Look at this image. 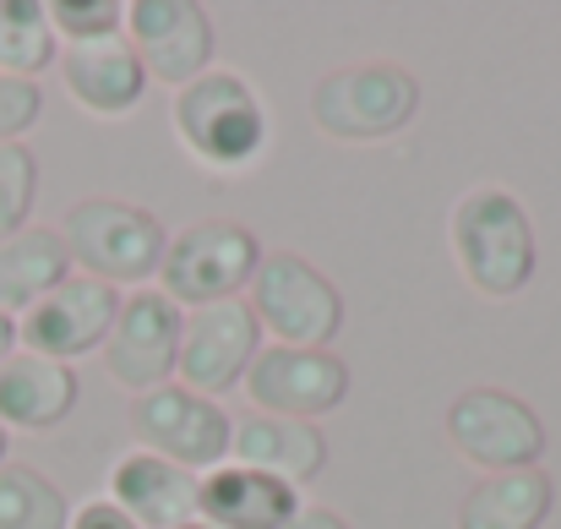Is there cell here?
Instances as JSON below:
<instances>
[{
	"instance_id": "6da1fadb",
	"label": "cell",
	"mask_w": 561,
	"mask_h": 529,
	"mask_svg": "<svg viewBox=\"0 0 561 529\" xmlns=\"http://www.w3.org/2000/svg\"><path fill=\"white\" fill-rule=\"evenodd\" d=\"M447 240H453L458 273L485 301H513L529 290L540 246H535V224H529L524 202L507 185H469L453 202Z\"/></svg>"
},
{
	"instance_id": "7a4b0ae2",
	"label": "cell",
	"mask_w": 561,
	"mask_h": 529,
	"mask_svg": "<svg viewBox=\"0 0 561 529\" xmlns=\"http://www.w3.org/2000/svg\"><path fill=\"white\" fill-rule=\"evenodd\" d=\"M175 137L202 170L240 176L267 154V104L234 71H202L175 93Z\"/></svg>"
},
{
	"instance_id": "3957f363",
	"label": "cell",
	"mask_w": 561,
	"mask_h": 529,
	"mask_svg": "<svg viewBox=\"0 0 561 529\" xmlns=\"http://www.w3.org/2000/svg\"><path fill=\"white\" fill-rule=\"evenodd\" d=\"M60 240L71 251V268H82L88 279L121 290V284H148L159 268H164V224L137 207V202H121V196H82L66 224H60Z\"/></svg>"
},
{
	"instance_id": "277c9868",
	"label": "cell",
	"mask_w": 561,
	"mask_h": 529,
	"mask_svg": "<svg viewBox=\"0 0 561 529\" xmlns=\"http://www.w3.org/2000/svg\"><path fill=\"white\" fill-rule=\"evenodd\" d=\"M420 115V77L398 60H355L311 88V121L339 143L398 137Z\"/></svg>"
},
{
	"instance_id": "5b68a950",
	"label": "cell",
	"mask_w": 561,
	"mask_h": 529,
	"mask_svg": "<svg viewBox=\"0 0 561 529\" xmlns=\"http://www.w3.org/2000/svg\"><path fill=\"white\" fill-rule=\"evenodd\" d=\"M245 306H251L256 328L273 334V345H289V350H333V339L344 328L339 284L295 251L262 257Z\"/></svg>"
},
{
	"instance_id": "8992f818",
	"label": "cell",
	"mask_w": 561,
	"mask_h": 529,
	"mask_svg": "<svg viewBox=\"0 0 561 529\" xmlns=\"http://www.w3.org/2000/svg\"><path fill=\"white\" fill-rule=\"evenodd\" d=\"M262 268V240L234 224V218H196L186 229L170 235L164 246V295L175 306H218V301H240V290H251Z\"/></svg>"
},
{
	"instance_id": "52a82bcc",
	"label": "cell",
	"mask_w": 561,
	"mask_h": 529,
	"mask_svg": "<svg viewBox=\"0 0 561 529\" xmlns=\"http://www.w3.org/2000/svg\"><path fill=\"white\" fill-rule=\"evenodd\" d=\"M131 431H137L142 453H159L191 475H207L229 459L234 420L224 415L218 398H202L181 382H164L131 404Z\"/></svg>"
},
{
	"instance_id": "ba28073f",
	"label": "cell",
	"mask_w": 561,
	"mask_h": 529,
	"mask_svg": "<svg viewBox=\"0 0 561 529\" xmlns=\"http://www.w3.org/2000/svg\"><path fill=\"white\" fill-rule=\"evenodd\" d=\"M447 442L491 475L535 470L546 459V420L502 387H469L447 404Z\"/></svg>"
},
{
	"instance_id": "9c48e42d",
	"label": "cell",
	"mask_w": 561,
	"mask_h": 529,
	"mask_svg": "<svg viewBox=\"0 0 561 529\" xmlns=\"http://www.w3.org/2000/svg\"><path fill=\"white\" fill-rule=\"evenodd\" d=\"M181 328H186V312L164 290H131L115 312L104 350H99L115 387H131L137 398L164 387L181 360Z\"/></svg>"
},
{
	"instance_id": "30bf717a",
	"label": "cell",
	"mask_w": 561,
	"mask_h": 529,
	"mask_svg": "<svg viewBox=\"0 0 561 529\" xmlns=\"http://www.w3.org/2000/svg\"><path fill=\"white\" fill-rule=\"evenodd\" d=\"M115 312H121V290H110L88 273H71L66 284H55L38 306H27L16 317V350L71 365L82 354L104 350Z\"/></svg>"
},
{
	"instance_id": "8fae6325",
	"label": "cell",
	"mask_w": 561,
	"mask_h": 529,
	"mask_svg": "<svg viewBox=\"0 0 561 529\" xmlns=\"http://www.w3.org/2000/svg\"><path fill=\"white\" fill-rule=\"evenodd\" d=\"M256 404V415H284V420H317L350 398V365L333 350H289L267 345L251 360L240 382Z\"/></svg>"
},
{
	"instance_id": "7c38bea8",
	"label": "cell",
	"mask_w": 561,
	"mask_h": 529,
	"mask_svg": "<svg viewBox=\"0 0 561 529\" xmlns=\"http://www.w3.org/2000/svg\"><path fill=\"white\" fill-rule=\"evenodd\" d=\"M262 354V328L251 317L245 301H218V306H196L186 312V328H181V360H175V376L181 387L202 393V398H218L229 387L245 382L251 360Z\"/></svg>"
},
{
	"instance_id": "4fadbf2b",
	"label": "cell",
	"mask_w": 561,
	"mask_h": 529,
	"mask_svg": "<svg viewBox=\"0 0 561 529\" xmlns=\"http://www.w3.org/2000/svg\"><path fill=\"white\" fill-rule=\"evenodd\" d=\"M126 44L137 49L148 82L186 88L202 71H213V16L196 0H131Z\"/></svg>"
},
{
	"instance_id": "5bb4252c",
	"label": "cell",
	"mask_w": 561,
	"mask_h": 529,
	"mask_svg": "<svg viewBox=\"0 0 561 529\" xmlns=\"http://www.w3.org/2000/svg\"><path fill=\"white\" fill-rule=\"evenodd\" d=\"M110 503L137 529H181L202 519V475L159 453H121L110 470Z\"/></svg>"
},
{
	"instance_id": "9a60e30c",
	"label": "cell",
	"mask_w": 561,
	"mask_h": 529,
	"mask_svg": "<svg viewBox=\"0 0 561 529\" xmlns=\"http://www.w3.org/2000/svg\"><path fill=\"white\" fill-rule=\"evenodd\" d=\"M60 82L99 121L131 115L142 104V93H148V71H142L137 49L126 44V33L121 38H104V44H71L60 55Z\"/></svg>"
},
{
	"instance_id": "2e32d148",
	"label": "cell",
	"mask_w": 561,
	"mask_h": 529,
	"mask_svg": "<svg viewBox=\"0 0 561 529\" xmlns=\"http://www.w3.org/2000/svg\"><path fill=\"white\" fill-rule=\"evenodd\" d=\"M300 492L278 475L218 464L202 475V525L207 529H289L300 519Z\"/></svg>"
},
{
	"instance_id": "e0dca14e",
	"label": "cell",
	"mask_w": 561,
	"mask_h": 529,
	"mask_svg": "<svg viewBox=\"0 0 561 529\" xmlns=\"http://www.w3.org/2000/svg\"><path fill=\"white\" fill-rule=\"evenodd\" d=\"M229 459H234V464H245V470L278 475V481H289V486L300 492V486H311V481L328 470V437H322V426H317V420L245 415V420H234Z\"/></svg>"
},
{
	"instance_id": "ac0fdd59",
	"label": "cell",
	"mask_w": 561,
	"mask_h": 529,
	"mask_svg": "<svg viewBox=\"0 0 561 529\" xmlns=\"http://www.w3.org/2000/svg\"><path fill=\"white\" fill-rule=\"evenodd\" d=\"M77 371L60 360L16 350L0 360V426L5 431H55L77 409Z\"/></svg>"
},
{
	"instance_id": "d6986e66",
	"label": "cell",
	"mask_w": 561,
	"mask_h": 529,
	"mask_svg": "<svg viewBox=\"0 0 561 529\" xmlns=\"http://www.w3.org/2000/svg\"><path fill=\"white\" fill-rule=\"evenodd\" d=\"M66 279H71V251H66L60 229L27 224L11 240H0V317L16 323L27 306H38Z\"/></svg>"
},
{
	"instance_id": "ffe728a7",
	"label": "cell",
	"mask_w": 561,
	"mask_h": 529,
	"mask_svg": "<svg viewBox=\"0 0 561 529\" xmlns=\"http://www.w3.org/2000/svg\"><path fill=\"white\" fill-rule=\"evenodd\" d=\"M551 508H557V486L540 464L502 470V475H485L463 492L453 529H540L551 519Z\"/></svg>"
},
{
	"instance_id": "44dd1931",
	"label": "cell",
	"mask_w": 561,
	"mask_h": 529,
	"mask_svg": "<svg viewBox=\"0 0 561 529\" xmlns=\"http://www.w3.org/2000/svg\"><path fill=\"white\" fill-rule=\"evenodd\" d=\"M55 66V27L44 0H0V77L38 82Z\"/></svg>"
},
{
	"instance_id": "7402d4cb",
	"label": "cell",
	"mask_w": 561,
	"mask_h": 529,
	"mask_svg": "<svg viewBox=\"0 0 561 529\" xmlns=\"http://www.w3.org/2000/svg\"><path fill=\"white\" fill-rule=\"evenodd\" d=\"M0 529H71V503L49 475L0 464Z\"/></svg>"
},
{
	"instance_id": "603a6c76",
	"label": "cell",
	"mask_w": 561,
	"mask_h": 529,
	"mask_svg": "<svg viewBox=\"0 0 561 529\" xmlns=\"http://www.w3.org/2000/svg\"><path fill=\"white\" fill-rule=\"evenodd\" d=\"M33 196H38V159H33V148L27 143H5L0 148V240L27 229Z\"/></svg>"
},
{
	"instance_id": "cb8c5ba5",
	"label": "cell",
	"mask_w": 561,
	"mask_h": 529,
	"mask_svg": "<svg viewBox=\"0 0 561 529\" xmlns=\"http://www.w3.org/2000/svg\"><path fill=\"white\" fill-rule=\"evenodd\" d=\"M44 11H49L55 38H71V44H104L126 33V5L115 0H49Z\"/></svg>"
},
{
	"instance_id": "d4e9b609",
	"label": "cell",
	"mask_w": 561,
	"mask_h": 529,
	"mask_svg": "<svg viewBox=\"0 0 561 529\" xmlns=\"http://www.w3.org/2000/svg\"><path fill=\"white\" fill-rule=\"evenodd\" d=\"M44 115V88L22 82V77H0V148L22 143V132H33Z\"/></svg>"
},
{
	"instance_id": "484cf974",
	"label": "cell",
	"mask_w": 561,
	"mask_h": 529,
	"mask_svg": "<svg viewBox=\"0 0 561 529\" xmlns=\"http://www.w3.org/2000/svg\"><path fill=\"white\" fill-rule=\"evenodd\" d=\"M71 529H137L110 497H93V503H82L77 514H71Z\"/></svg>"
},
{
	"instance_id": "4316f807",
	"label": "cell",
	"mask_w": 561,
	"mask_h": 529,
	"mask_svg": "<svg viewBox=\"0 0 561 529\" xmlns=\"http://www.w3.org/2000/svg\"><path fill=\"white\" fill-rule=\"evenodd\" d=\"M289 529H350V525H344L333 508H300V519H295Z\"/></svg>"
},
{
	"instance_id": "83f0119b",
	"label": "cell",
	"mask_w": 561,
	"mask_h": 529,
	"mask_svg": "<svg viewBox=\"0 0 561 529\" xmlns=\"http://www.w3.org/2000/svg\"><path fill=\"white\" fill-rule=\"evenodd\" d=\"M11 354H16V323L0 317V360H11Z\"/></svg>"
},
{
	"instance_id": "f1b7e54d",
	"label": "cell",
	"mask_w": 561,
	"mask_h": 529,
	"mask_svg": "<svg viewBox=\"0 0 561 529\" xmlns=\"http://www.w3.org/2000/svg\"><path fill=\"white\" fill-rule=\"evenodd\" d=\"M5 442H11V431H5V426H0V464H5Z\"/></svg>"
},
{
	"instance_id": "f546056e",
	"label": "cell",
	"mask_w": 561,
	"mask_h": 529,
	"mask_svg": "<svg viewBox=\"0 0 561 529\" xmlns=\"http://www.w3.org/2000/svg\"><path fill=\"white\" fill-rule=\"evenodd\" d=\"M181 529H207V525H202V519H196V525H181Z\"/></svg>"
}]
</instances>
